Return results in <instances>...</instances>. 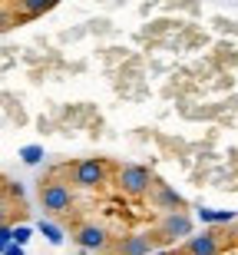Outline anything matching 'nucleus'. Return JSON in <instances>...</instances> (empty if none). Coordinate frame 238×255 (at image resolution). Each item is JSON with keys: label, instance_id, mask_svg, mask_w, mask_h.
Masks as SVG:
<instances>
[{"label": "nucleus", "instance_id": "nucleus-1", "mask_svg": "<svg viewBox=\"0 0 238 255\" xmlns=\"http://www.w3.org/2000/svg\"><path fill=\"white\" fill-rule=\"evenodd\" d=\"M116 186H119L126 196H146V192L156 189V179H153V169H149V166L129 162V166H119V172H116Z\"/></svg>", "mask_w": 238, "mask_h": 255}, {"label": "nucleus", "instance_id": "nucleus-2", "mask_svg": "<svg viewBox=\"0 0 238 255\" xmlns=\"http://www.w3.org/2000/svg\"><path fill=\"white\" fill-rule=\"evenodd\" d=\"M70 179L79 189H99L109 179V162L106 159H79L70 166Z\"/></svg>", "mask_w": 238, "mask_h": 255}, {"label": "nucleus", "instance_id": "nucleus-3", "mask_svg": "<svg viewBox=\"0 0 238 255\" xmlns=\"http://www.w3.org/2000/svg\"><path fill=\"white\" fill-rule=\"evenodd\" d=\"M40 202L53 216H67L70 209H73V189H70V182H63V179L40 182Z\"/></svg>", "mask_w": 238, "mask_h": 255}, {"label": "nucleus", "instance_id": "nucleus-4", "mask_svg": "<svg viewBox=\"0 0 238 255\" xmlns=\"http://www.w3.org/2000/svg\"><path fill=\"white\" fill-rule=\"evenodd\" d=\"M73 239H77L83 249H89V252H106V249H109V232H106V226H99V222H79Z\"/></svg>", "mask_w": 238, "mask_h": 255}, {"label": "nucleus", "instance_id": "nucleus-5", "mask_svg": "<svg viewBox=\"0 0 238 255\" xmlns=\"http://www.w3.org/2000/svg\"><path fill=\"white\" fill-rule=\"evenodd\" d=\"M159 236H162V242L189 239L192 236V219L185 216V212H169V216L162 219V226H159Z\"/></svg>", "mask_w": 238, "mask_h": 255}, {"label": "nucleus", "instance_id": "nucleus-6", "mask_svg": "<svg viewBox=\"0 0 238 255\" xmlns=\"http://www.w3.org/2000/svg\"><path fill=\"white\" fill-rule=\"evenodd\" d=\"M222 252V236L219 232H202V236L185 239V255H219Z\"/></svg>", "mask_w": 238, "mask_h": 255}, {"label": "nucleus", "instance_id": "nucleus-7", "mask_svg": "<svg viewBox=\"0 0 238 255\" xmlns=\"http://www.w3.org/2000/svg\"><path fill=\"white\" fill-rule=\"evenodd\" d=\"M116 255H153V239L149 236H126L119 246H113Z\"/></svg>", "mask_w": 238, "mask_h": 255}, {"label": "nucleus", "instance_id": "nucleus-8", "mask_svg": "<svg viewBox=\"0 0 238 255\" xmlns=\"http://www.w3.org/2000/svg\"><path fill=\"white\" fill-rule=\"evenodd\" d=\"M60 0H20V10H23V17L33 20V17H43L47 10H53Z\"/></svg>", "mask_w": 238, "mask_h": 255}, {"label": "nucleus", "instance_id": "nucleus-9", "mask_svg": "<svg viewBox=\"0 0 238 255\" xmlns=\"http://www.w3.org/2000/svg\"><path fill=\"white\" fill-rule=\"evenodd\" d=\"M156 202H159V206H169V212L182 209V199L175 196L172 189H165V186H156Z\"/></svg>", "mask_w": 238, "mask_h": 255}, {"label": "nucleus", "instance_id": "nucleus-10", "mask_svg": "<svg viewBox=\"0 0 238 255\" xmlns=\"http://www.w3.org/2000/svg\"><path fill=\"white\" fill-rule=\"evenodd\" d=\"M199 216H202V222H235L238 212H212V209H202Z\"/></svg>", "mask_w": 238, "mask_h": 255}, {"label": "nucleus", "instance_id": "nucleus-11", "mask_svg": "<svg viewBox=\"0 0 238 255\" xmlns=\"http://www.w3.org/2000/svg\"><path fill=\"white\" fill-rule=\"evenodd\" d=\"M40 232H43L50 242H63V232H60L57 226H50V222H40Z\"/></svg>", "mask_w": 238, "mask_h": 255}, {"label": "nucleus", "instance_id": "nucleus-12", "mask_svg": "<svg viewBox=\"0 0 238 255\" xmlns=\"http://www.w3.org/2000/svg\"><path fill=\"white\" fill-rule=\"evenodd\" d=\"M13 23H17V17H13L7 7H0V33H3V30H10Z\"/></svg>", "mask_w": 238, "mask_h": 255}, {"label": "nucleus", "instance_id": "nucleus-13", "mask_svg": "<svg viewBox=\"0 0 238 255\" xmlns=\"http://www.w3.org/2000/svg\"><path fill=\"white\" fill-rule=\"evenodd\" d=\"M13 236H17V232H13L10 226H0V252L10 246V239H13Z\"/></svg>", "mask_w": 238, "mask_h": 255}, {"label": "nucleus", "instance_id": "nucleus-14", "mask_svg": "<svg viewBox=\"0 0 238 255\" xmlns=\"http://www.w3.org/2000/svg\"><path fill=\"white\" fill-rule=\"evenodd\" d=\"M23 156H27V162H40V156H43V152H40L37 146H30V149H23Z\"/></svg>", "mask_w": 238, "mask_h": 255}, {"label": "nucleus", "instance_id": "nucleus-15", "mask_svg": "<svg viewBox=\"0 0 238 255\" xmlns=\"http://www.w3.org/2000/svg\"><path fill=\"white\" fill-rule=\"evenodd\" d=\"M3 255H23V249H20V246H7V249H3Z\"/></svg>", "mask_w": 238, "mask_h": 255}, {"label": "nucleus", "instance_id": "nucleus-16", "mask_svg": "<svg viewBox=\"0 0 238 255\" xmlns=\"http://www.w3.org/2000/svg\"><path fill=\"white\" fill-rule=\"evenodd\" d=\"M3 219H7V202H3V196H0V226H3Z\"/></svg>", "mask_w": 238, "mask_h": 255}]
</instances>
